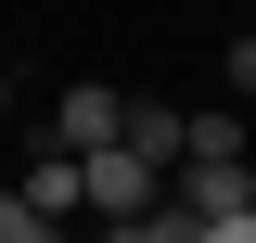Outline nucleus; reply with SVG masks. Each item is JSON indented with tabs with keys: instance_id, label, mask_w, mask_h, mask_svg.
Segmentation results:
<instances>
[{
	"instance_id": "obj_2",
	"label": "nucleus",
	"mask_w": 256,
	"mask_h": 243,
	"mask_svg": "<svg viewBox=\"0 0 256 243\" xmlns=\"http://www.w3.org/2000/svg\"><path fill=\"white\" fill-rule=\"evenodd\" d=\"M116 116H128V90H102V77H77V90L52 102V141H64V154H90V141H116Z\"/></svg>"
},
{
	"instance_id": "obj_3",
	"label": "nucleus",
	"mask_w": 256,
	"mask_h": 243,
	"mask_svg": "<svg viewBox=\"0 0 256 243\" xmlns=\"http://www.w3.org/2000/svg\"><path fill=\"white\" fill-rule=\"evenodd\" d=\"M13 192H26V205H52V218H77V154H64V141H38Z\"/></svg>"
},
{
	"instance_id": "obj_8",
	"label": "nucleus",
	"mask_w": 256,
	"mask_h": 243,
	"mask_svg": "<svg viewBox=\"0 0 256 243\" xmlns=\"http://www.w3.org/2000/svg\"><path fill=\"white\" fill-rule=\"evenodd\" d=\"M192 243H256V205H230V218H205Z\"/></svg>"
},
{
	"instance_id": "obj_5",
	"label": "nucleus",
	"mask_w": 256,
	"mask_h": 243,
	"mask_svg": "<svg viewBox=\"0 0 256 243\" xmlns=\"http://www.w3.org/2000/svg\"><path fill=\"white\" fill-rule=\"evenodd\" d=\"M192 230H205V218H192V205H166V192H154L141 218H116V243H192Z\"/></svg>"
},
{
	"instance_id": "obj_6",
	"label": "nucleus",
	"mask_w": 256,
	"mask_h": 243,
	"mask_svg": "<svg viewBox=\"0 0 256 243\" xmlns=\"http://www.w3.org/2000/svg\"><path fill=\"white\" fill-rule=\"evenodd\" d=\"M0 243H64V218H52V205H26V192L0 180Z\"/></svg>"
},
{
	"instance_id": "obj_9",
	"label": "nucleus",
	"mask_w": 256,
	"mask_h": 243,
	"mask_svg": "<svg viewBox=\"0 0 256 243\" xmlns=\"http://www.w3.org/2000/svg\"><path fill=\"white\" fill-rule=\"evenodd\" d=\"M244 205H256V166H244Z\"/></svg>"
},
{
	"instance_id": "obj_4",
	"label": "nucleus",
	"mask_w": 256,
	"mask_h": 243,
	"mask_svg": "<svg viewBox=\"0 0 256 243\" xmlns=\"http://www.w3.org/2000/svg\"><path fill=\"white\" fill-rule=\"evenodd\" d=\"M116 141H128V154H154V166H180V116H166V102H128Z\"/></svg>"
},
{
	"instance_id": "obj_10",
	"label": "nucleus",
	"mask_w": 256,
	"mask_h": 243,
	"mask_svg": "<svg viewBox=\"0 0 256 243\" xmlns=\"http://www.w3.org/2000/svg\"><path fill=\"white\" fill-rule=\"evenodd\" d=\"M102 243H116V230H102Z\"/></svg>"
},
{
	"instance_id": "obj_1",
	"label": "nucleus",
	"mask_w": 256,
	"mask_h": 243,
	"mask_svg": "<svg viewBox=\"0 0 256 243\" xmlns=\"http://www.w3.org/2000/svg\"><path fill=\"white\" fill-rule=\"evenodd\" d=\"M154 192H166V166H154V154H128V141H90V154H77V205H90L102 230H116V218H141Z\"/></svg>"
},
{
	"instance_id": "obj_7",
	"label": "nucleus",
	"mask_w": 256,
	"mask_h": 243,
	"mask_svg": "<svg viewBox=\"0 0 256 243\" xmlns=\"http://www.w3.org/2000/svg\"><path fill=\"white\" fill-rule=\"evenodd\" d=\"M218 64H230V90L256 102V38H218Z\"/></svg>"
}]
</instances>
